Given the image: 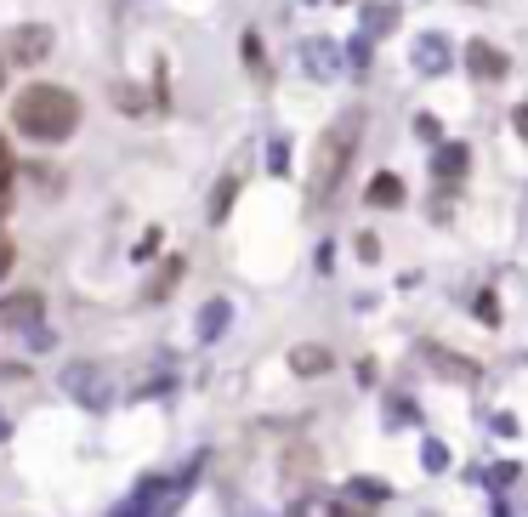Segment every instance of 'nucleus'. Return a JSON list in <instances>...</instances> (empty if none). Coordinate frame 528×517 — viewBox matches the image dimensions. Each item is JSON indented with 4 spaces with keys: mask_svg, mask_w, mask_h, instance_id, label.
<instances>
[{
    "mask_svg": "<svg viewBox=\"0 0 528 517\" xmlns=\"http://www.w3.org/2000/svg\"><path fill=\"white\" fill-rule=\"evenodd\" d=\"M12 125H18L23 137H35V143H63V137H74V125H80V97L40 80V86L18 91Z\"/></svg>",
    "mask_w": 528,
    "mask_h": 517,
    "instance_id": "nucleus-1",
    "label": "nucleus"
},
{
    "mask_svg": "<svg viewBox=\"0 0 528 517\" xmlns=\"http://www.w3.org/2000/svg\"><path fill=\"white\" fill-rule=\"evenodd\" d=\"M358 137H364V114L352 108V114H341V120L318 137V154H313V177H307V194H313V205H324V199L335 194V182L347 177L352 154H358Z\"/></svg>",
    "mask_w": 528,
    "mask_h": 517,
    "instance_id": "nucleus-2",
    "label": "nucleus"
},
{
    "mask_svg": "<svg viewBox=\"0 0 528 517\" xmlns=\"http://www.w3.org/2000/svg\"><path fill=\"white\" fill-rule=\"evenodd\" d=\"M466 69L477 74V80H506V52H494V46H483V40H472V46H466Z\"/></svg>",
    "mask_w": 528,
    "mask_h": 517,
    "instance_id": "nucleus-3",
    "label": "nucleus"
},
{
    "mask_svg": "<svg viewBox=\"0 0 528 517\" xmlns=\"http://www.w3.org/2000/svg\"><path fill=\"white\" fill-rule=\"evenodd\" d=\"M52 52V35H46V29H18V35H12V57H18V63H35V57H46Z\"/></svg>",
    "mask_w": 528,
    "mask_h": 517,
    "instance_id": "nucleus-4",
    "label": "nucleus"
},
{
    "mask_svg": "<svg viewBox=\"0 0 528 517\" xmlns=\"http://www.w3.org/2000/svg\"><path fill=\"white\" fill-rule=\"evenodd\" d=\"M426 358H432L449 381H477V364H466V358H455V353H443V347H426Z\"/></svg>",
    "mask_w": 528,
    "mask_h": 517,
    "instance_id": "nucleus-5",
    "label": "nucleus"
},
{
    "mask_svg": "<svg viewBox=\"0 0 528 517\" xmlns=\"http://www.w3.org/2000/svg\"><path fill=\"white\" fill-rule=\"evenodd\" d=\"M370 205H404V182L381 171V177L370 182Z\"/></svg>",
    "mask_w": 528,
    "mask_h": 517,
    "instance_id": "nucleus-6",
    "label": "nucleus"
},
{
    "mask_svg": "<svg viewBox=\"0 0 528 517\" xmlns=\"http://www.w3.org/2000/svg\"><path fill=\"white\" fill-rule=\"evenodd\" d=\"M290 364H296L301 375H318V370H330V353H324V347H301V353L290 358Z\"/></svg>",
    "mask_w": 528,
    "mask_h": 517,
    "instance_id": "nucleus-7",
    "label": "nucleus"
},
{
    "mask_svg": "<svg viewBox=\"0 0 528 517\" xmlns=\"http://www.w3.org/2000/svg\"><path fill=\"white\" fill-rule=\"evenodd\" d=\"M12 262H18V250H12V239H6V233H0V279L12 273Z\"/></svg>",
    "mask_w": 528,
    "mask_h": 517,
    "instance_id": "nucleus-8",
    "label": "nucleus"
},
{
    "mask_svg": "<svg viewBox=\"0 0 528 517\" xmlns=\"http://www.w3.org/2000/svg\"><path fill=\"white\" fill-rule=\"evenodd\" d=\"M460 165H466V148H443V171H449V177H455Z\"/></svg>",
    "mask_w": 528,
    "mask_h": 517,
    "instance_id": "nucleus-9",
    "label": "nucleus"
},
{
    "mask_svg": "<svg viewBox=\"0 0 528 517\" xmlns=\"http://www.w3.org/2000/svg\"><path fill=\"white\" fill-rule=\"evenodd\" d=\"M0 182H12V148L0 143Z\"/></svg>",
    "mask_w": 528,
    "mask_h": 517,
    "instance_id": "nucleus-10",
    "label": "nucleus"
},
{
    "mask_svg": "<svg viewBox=\"0 0 528 517\" xmlns=\"http://www.w3.org/2000/svg\"><path fill=\"white\" fill-rule=\"evenodd\" d=\"M517 131H523V137H528V108H517Z\"/></svg>",
    "mask_w": 528,
    "mask_h": 517,
    "instance_id": "nucleus-11",
    "label": "nucleus"
},
{
    "mask_svg": "<svg viewBox=\"0 0 528 517\" xmlns=\"http://www.w3.org/2000/svg\"><path fill=\"white\" fill-rule=\"evenodd\" d=\"M6 194H12V182H0V216H6Z\"/></svg>",
    "mask_w": 528,
    "mask_h": 517,
    "instance_id": "nucleus-12",
    "label": "nucleus"
}]
</instances>
